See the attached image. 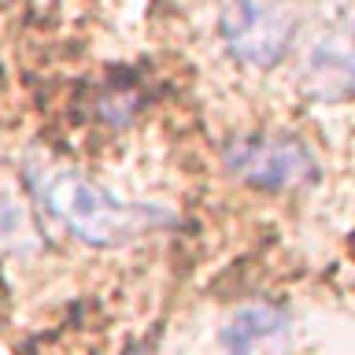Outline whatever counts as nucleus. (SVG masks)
Listing matches in <instances>:
<instances>
[{
    "mask_svg": "<svg viewBox=\"0 0 355 355\" xmlns=\"http://www.w3.org/2000/svg\"><path fill=\"white\" fill-rule=\"evenodd\" d=\"M30 178L33 193L52 211V218H60L78 241L93 248H115L174 222L171 211L155 204H126L74 171H33Z\"/></svg>",
    "mask_w": 355,
    "mask_h": 355,
    "instance_id": "f257e3e1",
    "label": "nucleus"
},
{
    "mask_svg": "<svg viewBox=\"0 0 355 355\" xmlns=\"http://www.w3.org/2000/svg\"><path fill=\"white\" fill-rule=\"evenodd\" d=\"M226 171L237 174L244 185L263 193H285V189L311 185L318 178V163L311 148L285 133H252L237 137L226 148Z\"/></svg>",
    "mask_w": 355,
    "mask_h": 355,
    "instance_id": "f03ea898",
    "label": "nucleus"
},
{
    "mask_svg": "<svg viewBox=\"0 0 355 355\" xmlns=\"http://www.w3.org/2000/svg\"><path fill=\"white\" fill-rule=\"evenodd\" d=\"M218 33L233 60L248 67H274L296 37V11L285 0H230Z\"/></svg>",
    "mask_w": 355,
    "mask_h": 355,
    "instance_id": "7ed1b4c3",
    "label": "nucleus"
},
{
    "mask_svg": "<svg viewBox=\"0 0 355 355\" xmlns=\"http://www.w3.org/2000/svg\"><path fill=\"white\" fill-rule=\"evenodd\" d=\"M304 85L315 100H344L352 93V52L344 41H326L307 55Z\"/></svg>",
    "mask_w": 355,
    "mask_h": 355,
    "instance_id": "20e7f679",
    "label": "nucleus"
},
{
    "mask_svg": "<svg viewBox=\"0 0 355 355\" xmlns=\"http://www.w3.org/2000/svg\"><path fill=\"white\" fill-rule=\"evenodd\" d=\"M285 315L274 307H244L233 315V322L226 326L222 333V340H226V355H255L263 340L270 337H282L285 333Z\"/></svg>",
    "mask_w": 355,
    "mask_h": 355,
    "instance_id": "39448f33",
    "label": "nucleus"
}]
</instances>
